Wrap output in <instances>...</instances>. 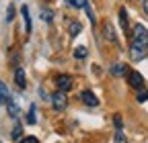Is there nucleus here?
I'll return each instance as SVG.
<instances>
[{
    "instance_id": "8",
    "label": "nucleus",
    "mask_w": 148,
    "mask_h": 143,
    "mask_svg": "<svg viewBox=\"0 0 148 143\" xmlns=\"http://www.w3.org/2000/svg\"><path fill=\"white\" fill-rule=\"evenodd\" d=\"M109 72H111L113 76H117V78H119V76H127V72H130V69H127V65H125V63H115V65H111V69H109Z\"/></svg>"
},
{
    "instance_id": "15",
    "label": "nucleus",
    "mask_w": 148,
    "mask_h": 143,
    "mask_svg": "<svg viewBox=\"0 0 148 143\" xmlns=\"http://www.w3.org/2000/svg\"><path fill=\"white\" fill-rule=\"evenodd\" d=\"M6 106H8V115H10L12 119H16V117H18V104H16V102H12V100H8V104H6Z\"/></svg>"
},
{
    "instance_id": "7",
    "label": "nucleus",
    "mask_w": 148,
    "mask_h": 143,
    "mask_svg": "<svg viewBox=\"0 0 148 143\" xmlns=\"http://www.w3.org/2000/svg\"><path fill=\"white\" fill-rule=\"evenodd\" d=\"M14 82H16V86H18V88H25V86H27V80H25V72H23V67H14Z\"/></svg>"
},
{
    "instance_id": "20",
    "label": "nucleus",
    "mask_w": 148,
    "mask_h": 143,
    "mask_svg": "<svg viewBox=\"0 0 148 143\" xmlns=\"http://www.w3.org/2000/svg\"><path fill=\"white\" fill-rule=\"evenodd\" d=\"M12 19H14V6L10 4L8 10H6V23H12Z\"/></svg>"
},
{
    "instance_id": "22",
    "label": "nucleus",
    "mask_w": 148,
    "mask_h": 143,
    "mask_svg": "<svg viewBox=\"0 0 148 143\" xmlns=\"http://www.w3.org/2000/svg\"><path fill=\"white\" fill-rule=\"evenodd\" d=\"M113 123H115V129H117V131L123 127V121H121V117H119V115H115V117H113Z\"/></svg>"
},
{
    "instance_id": "6",
    "label": "nucleus",
    "mask_w": 148,
    "mask_h": 143,
    "mask_svg": "<svg viewBox=\"0 0 148 143\" xmlns=\"http://www.w3.org/2000/svg\"><path fill=\"white\" fill-rule=\"evenodd\" d=\"M80 100L86 104V106H97L99 104V100H97V96L92 94V92H88V90H84V92H80Z\"/></svg>"
},
{
    "instance_id": "10",
    "label": "nucleus",
    "mask_w": 148,
    "mask_h": 143,
    "mask_svg": "<svg viewBox=\"0 0 148 143\" xmlns=\"http://www.w3.org/2000/svg\"><path fill=\"white\" fill-rule=\"evenodd\" d=\"M21 14H23V21H25V31H27V33H31V31H33V25H31L29 8H27V6H21Z\"/></svg>"
},
{
    "instance_id": "3",
    "label": "nucleus",
    "mask_w": 148,
    "mask_h": 143,
    "mask_svg": "<svg viewBox=\"0 0 148 143\" xmlns=\"http://www.w3.org/2000/svg\"><path fill=\"white\" fill-rule=\"evenodd\" d=\"M51 104H53V111H64L66 106H68V98H66V92H62V90H58L53 96H51Z\"/></svg>"
},
{
    "instance_id": "5",
    "label": "nucleus",
    "mask_w": 148,
    "mask_h": 143,
    "mask_svg": "<svg viewBox=\"0 0 148 143\" xmlns=\"http://www.w3.org/2000/svg\"><path fill=\"white\" fill-rule=\"evenodd\" d=\"M103 35H105V39H107L109 43H115V45H117L115 31H113V27H111V23H109V21H107V23H103Z\"/></svg>"
},
{
    "instance_id": "16",
    "label": "nucleus",
    "mask_w": 148,
    "mask_h": 143,
    "mask_svg": "<svg viewBox=\"0 0 148 143\" xmlns=\"http://www.w3.org/2000/svg\"><path fill=\"white\" fill-rule=\"evenodd\" d=\"M23 139V127H21V125H14V129H12V141H21Z\"/></svg>"
},
{
    "instance_id": "1",
    "label": "nucleus",
    "mask_w": 148,
    "mask_h": 143,
    "mask_svg": "<svg viewBox=\"0 0 148 143\" xmlns=\"http://www.w3.org/2000/svg\"><path fill=\"white\" fill-rule=\"evenodd\" d=\"M148 53V29L144 25H134L130 35V57L134 61H142Z\"/></svg>"
},
{
    "instance_id": "21",
    "label": "nucleus",
    "mask_w": 148,
    "mask_h": 143,
    "mask_svg": "<svg viewBox=\"0 0 148 143\" xmlns=\"http://www.w3.org/2000/svg\"><path fill=\"white\" fill-rule=\"evenodd\" d=\"M115 143H127V139H125V135L121 133V129L115 133Z\"/></svg>"
},
{
    "instance_id": "14",
    "label": "nucleus",
    "mask_w": 148,
    "mask_h": 143,
    "mask_svg": "<svg viewBox=\"0 0 148 143\" xmlns=\"http://www.w3.org/2000/svg\"><path fill=\"white\" fill-rule=\"evenodd\" d=\"M119 25H121V29L127 33V10H125V8L119 10Z\"/></svg>"
},
{
    "instance_id": "18",
    "label": "nucleus",
    "mask_w": 148,
    "mask_h": 143,
    "mask_svg": "<svg viewBox=\"0 0 148 143\" xmlns=\"http://www.w3.org/2000/svg\"><path fill=\"white\" fill-rule=\"evenodd\" d=\"M64 2H66L68 6H72V8H84L86 0H64Z\"/></svg>"
},
{
    "instance_id": "13",
    "label": "nucleus",
    "mask_w": 148,
    "mask_h": 143,
    "mask_svg": "<svg viewBox=\"0 0 148 143\" xmlns=\"http://www.w3.org/2000/svg\"><path fill=\"white\" fill-rule=\"evenodd\" d=\"M86 53H88V49H86L84 45L76 47V49H74V59H84V57H86Z\"/></svg>"
},
{
    "instance_id": "11",
    "label": "nucleus",
    "mask_w": 148,
    "mask_h": 143,
    "mask_svg": "<svg viewBox=\"0 0 148 143\" xmlns=\"http://www.w3.org/2000/svg\"><path fill=\"white\" fill-rule=\"evenodd\" d=\"M80 31H82V25H80L78 21H70V23H68V33L72 35V37H76Z\"/></svg>"
},
{
    "instance_id": "19",
    "label": "nucleus",
    "mask_w": 148,
    "mask_h": 143,
    "mask_svg": "<svg viewBox=\"0 0 148 143\" xmlns=\"http://www.w3.org/2000/svg\"><path fill=\"white\" fill-rule=\"evenodd\" d=\"M138 102H144V100H148V90L146 88H142V90H138Z\"/></svg>"
},
{
    "instance_id": "9",
    "label": "nucleus",
    "mask_w": 148,
    "mask_h": 143,
    "mask_svg": "<svg viewBox=\"0 0 148 143\" xmlns=\"http://www.w3.org/2000/svg\"><path fill=\"white\" fill-rule=\"evenodd\" d=\"M8 100H10V94H8V88H6V84L0 80V104L2 106H6L8 104Z\"/></svg>"
},
{
    "instance_id": "23",
    "label": "nucleus",
    "mask_w": 148,
    "mask_h": 143,
    "mask_svg": "<svg viewBox=\"0 0 148 143\" xmlns=\"http://www.w3.org/2000/svg\"><path fill=\"white\" fill-rule=\"evenodd\" d=\"M21 143H39V141H37V137H33V135H27V137L21 139Z\"/></svg>"
},
{
    "instance_id": "17",
    "label": "nucleus",
    "mask_w": 148,
    "mask_h": 143,
    "mask_svg": "<svg viewBox=\"0 0 148 143\" xmlns=\"http://www.w3.org/2000/svg\"><path fill=\"white\" fill-rule=\"evenodd\" d=\"M27 123L29 125H35L37 123V117H35V104L29 106V113H27Z\"/></svg>"
},
{
    "instance_id": "4",
    "label": "nucleus",
    "mask_w": 148,
    "mask_h": 143,
    "mask_svg": "<svg viewBox=\"0 0 148 143\" xmlns=\"http://www.w3.org/2000/svg\"><path fill=\"white\" fill-rule=\"evenodd\" d=\"M56 84H58V88H60L62 92H68L70 88H72V78L62 74V76H58V78H56Z\"/></svg>"
},
{
    "instance_id": "12",
    "label": "nucleus",
    "mask_w": 148,
    "mask_h": 143,
    "mask_svg": "<svg viewBox=\"0 0 148 143\" xmlns=\"http://www.w3.org/2000/svg\"><path fill=\"white\" fill-rule=\"evenodd\" d=\"M39 16H41V21H43V23H51V21H53V12H51L49 8H41Z\"/></svg>"
},
{
    "instance_id": "24",
    "label": "nucleus",
    "mask_w": 148,
    "mask_h": 143,
    "mask_svg": "<svg viewBox=\"0 0 148 143\" xmlns=\"http://www.w3.org/2000/svg\"><path fill=\"white\" fill-rule=\"evenodd\" d=\"M144 12L148 14V0H144Z\"/></svg>"
},
{
    "instance_id": "2",
    "label": "nucleus",
    "mask_w": 148,
    "mask_h": 143,
    "mask_svg": "<svg viewBox=\"0 0 148 143\" xmlns=\"http://www.w3.org/2000/svg\"><path fill=\"white\" fill-rule=\"evenodd\" d=\"M127 84H130V88H134V90H142L144 88V78L140 76V72L130 69L127 72Z\"/></svg>"
}]
</instances>
